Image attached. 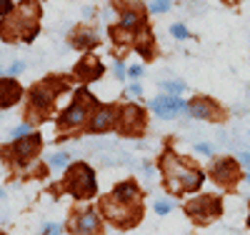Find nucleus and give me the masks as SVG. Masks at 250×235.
<instances>
[{
    "label": "nucleus",
    "mask_w": 250,
    "mask_h": 235,
    "mask_svg": "<svg viewBox=\"0 0 250 235\" xmlns=\"http://www.w3.org/2000/svg\"><path fill=\"white\" fill-rule=\"evenodd\" d=\"M240 160H243L245 165H250V155H248V153H243V155H240Z\"/></svg>",
    "instance_id": "2f4dec72"
},
{
    "label": "nucleus",
    "mask_w": 250,
    "mask_h": 235,
    "mask_svg": "<svg viewBox=\"0 0 250 235\" xmlns=\"http://www.w3.org/2000/svg\"><path fill=\"white\" fill-rule=\"evenodd\" d=\"M18 98H20V85L10 78L0 80V105H3V108H10L13 103H18Z\"/></svg>",
    "instance_id": "4468645a"
},
{
    "label": "nucleus",
    "mask_w": 250,
    "mask_h": 235,
    "mask_svg": "<svg viewBox=\"0 0 250 235\" xmlns=\"http://www.w3.org/2000/svg\"><path fill=\"white\" fill-rule=\"evenodd\" d=\"M143 23V15L138 10H128V13H123V20H120V28L123 30H133Z\"/></svg>",
    "instance_id": "6ab92c4d"
},
{
    "label": "nucleus",
    "mask_w": 250,
    "mask_h": 235,
    "mask_svg": "<svg viewBox=\"0 0 250 235\" xmlns=\"http://www.w3.org/2000/svg\"><path fill=\"white\" fill-rule=\"evenodd\" d=\"M160 170L165 175V185H168L170 193H193L203 185V173L198 168L188 165L183 158L165 153L160 158Z\"/></svg>",
    "instance_id": "f257e3e1"
},
{
    "label": "nucleus",
    "mask_w": 250,
    "mask_h": 235,
    "mask_svg": "<svg viewBox=\"0 0 250 235\" xmlns=\"http://www.w3.org/2000/svg\"><path fill=\"white\" fill-rule=\"evenodd\" d=\"M195 148H198L200 153H210V145H203V143H200V145H195Z\"/></svg>",
    "instance_id": "7c9ffc66"
},
{
    "label": "nucleus",
    "mask_w": 250,
    "mask_h": 235,
    "mask_svg": "<svg viewBox=\"0 0 250 235\" xmlns=\"http://www.w3.org/2000/svg\"><path fill=\"white\" fill-rule=\"evenodd\" d=\"M135 48L143 55H150V50H153V35H150V30H143L140 35H135Z\"/></svg>",
    "instance_id": "a211bd4d"
},
{
    "label": "nucleus",
    "mask_w": 250,
    "mask_h": 235,
    "mask_svg": "<svg viewBox=\"0 0 250 235\" xmlns=\"http://www.w3.org/2000/svg\"><path fill=\"white\" fill-rule=\"evenodd\" d=\"M248 225H250V218H248Z\"/></svg>",
    "instance_id": "72a5a7b5"
},
{
    "label": "nucleus",
    "mask_w": 250,
    "mask_h": 235,
    "mask_svg": "<svg viewBox=\"0 0 250 235\" xmlns=\"http://www.w3.org/2000/svg\"><path fill=\"white\" fill-rule=\"evenodd\" d=\"M13 8V3H10V0H0V15H3V13H8Z\"/></svg>",
    "instance_id": "a878e982"
},
{
    "label": "nucleus",
    "mask_w": 250,
    "mask_h": 235,
    "mask_svg": "<svg viewBox=\"0 0 250 235\" xmlns=\"http://www.w3.org/2000/svg\"><path fill=\"white\" fill-rule=\"evenodd\" d=\"M138 195H140V190L133 180H125V183L115 185V190H113V198H118L120 203H130V205L138 200Z\"/></svg>",
    "instance_id": "2eb2a0df"
},
{
    "label": "nucleus",
    "mask_w": 250,
    "mask_h": 235,
    "mask_svg": "<svg viewBox=\"0 0 250 235\" xmlns=\"http://www.w3.org/2000/svg\"><path fill=\"white\" fill-rule=\"evenodd\" d=\"M73 235H93L98 230V213L95 210H85L70 223Z\"/></svg>",
    "instance_id": "9b49d317"
},
{
    "label": "nucleus",
    "mask_w": 250,
    "mask_h": 235,
    "mask_svg": "<svg viewBox=\"0 0 250 235\" xmlns=\"http://www.w3.org/2000/svg\"><path fill=\"white\" fill-rule=\"evenodd\" d=\"M118 108L115 105H103V108L95 110L93 115V123H90V130L93 133H103V130H110V128L118 123Z\"/></svg>",
    "instance_id": "9d476101"
},
{
    "label": "nucleus",
    "mask_w": 250,
    "mask_h": 235,
    "mask_svg": "<svg viewBox=\"0 0 250 235\" xmlns=\"http://www.w3.org/2000/svg\"><path fill=\"white\" fill-rule=\"evenodd\" d=\"M150 8H153V13H165L170 8V0H153Z\"/></svg>",
    "instance_id": "5701e85b"
},
{
    "label": "nucleus",
    "mask_w": 250,
    "mask_h": 235,
    "mask_svg": "<svg viewBox=\"0 0 250 235\" xmlns=\"http://www.w3.org/2000/svg\"><path fill=\"white\" fill-rule=\"evenodd\" d=\"M23 68H25L23 63H13V65H10V70H8V73H10V75H15V73H20V70H23Z\"/></svg>",
    "instance_id": "c85d7f7f"
},
{
    "label": "nucleus",
    "mask_w": 250,
    "mask_h": 235,
    "mask_svg": "<svg viewBox=\"0 0 250 235\" xmlns=\"http://www.w3.org/2000/svg\"><path fill=\"white\" fill-rule=\"evenodd\" d=\"M50 165H53V168H65V165H68V155H65V153L50 155Z\"/></svg>",
    "instance_id": "4be33fe9"
},
{
    "label": "nucleus",
    "mask_w": 250,
    "mask_h": 235,
    "mask_svg": "<svg viewBox=\"0 0 250 235\" xmlns=\"http://www.w3.org/2000/svg\"><path fill=\"white\" fill-rule=\"evenodd\" d=\"M185 213L198 223H208V220L220 215V200L213 198V195H200V198H195L185 205Z\"/></svg>",
    "instance_id": "20e7f679"
},
{
    "label": "nucleus",
    "mask_w": 250,
    "mask_h": 235,
    "mask_svg": "<svg viewBox=\"0 0 250 235\" xmlns=\"http://www.w3.org/2000/svg\"><path fill=\"white\" fill-rule=\"evenodd\" d=\"M90 108H93V95L88 90H80L78 100L65 110V115H62V125H70V128L80 125L83 120H85V115L90 113Z\"/></svg>",
    "instance_id": "423d86ee"
},
{
    "label": "nucleus",
    "mask_w": 250,
    "mask_h": 235,
    "mask_svg": "<svg viewBox=\"0 0 250 235\" xmlns=\"http://www.w3.org/2000/svg\"><path fill=\"white\" fill-rule=\"evenodd\" d=\"M140 93H143V90H140V85H138V83H135V85H130V88H128V95H133V98H138Z\"/></svg>",
    "instance_id": "cd10ccee"
},
{
    "label": "nucleus",
    "mask_w": 250,
    "mask_h": 235,
    "mask_svg": "<svg viewBox=\"0 0 250 235\" xmlns=\"http://www.w3.org/2000/svg\"><path fill=\"white\" fill-rule=\"evenodd\" d=\"M150 110H153L155 115L165 118V120H170V118H175L178 113L188 110V103L180 100L178 95H160V98H153V100H150Z\"/></svg>",
    "instance_id": "39448f33"
},
{
    "label": "nucleus",
    "mask_w": 250,
    "mask_h": 235,
    "mask_svg": "<svg viewBox=\"0 0 250 235\" xmlns=\"http://www.w3.org/2000/svg\"><path fill=\"white\" fill-rule=\"evenodd\" d=\"M118 125L125 135H138L143 128H145V118H143V110L135 108V105H128V108L120 110V118H118Z\"/></svg>",
    "instance_id": "0eeeda50"
},
{
    "label": "nucleus",
    "mask_w": 250,
    "mask_h": 235,
    "mask_svg": "<svg viewBox=\"0 0 250 235\" xmlns=\"http://www.w3.org/2000/svg\"><path fill=\"white\" fill-rule=\"evenodd\" d=\"M173 210V203L170 200H155V213L158 215H165V213Z\"/></svg>",
    "instance_id": "412c9836"
},
{
    "label": "nucleus",
    "mask_w": 250,
    "mask_h": 235,
    "mask_svg": "<svg viewBox=\"0 0 250 235\" xmlns=\"http://www.w3.org/2000/svg\"><path fill=\"white\" fill-rule=\"evenodd\" d=\"M163 88L168 90L170 95H178V93L185 90V83H183V80H168V83H163Z\"/></svg>",
    "instance_id": "aec40b11"
},
{
    "label": "nucleus",
    "mask_w": 250,
    "mask_h": 235,
    "mask_svg": "<svg viewBox=\"0 0 250 235\" xmlns=\"http://www.w3.org/2000/svg\"><path fill=\"white\" fill-rule=\"evenodd\" d=\"M25 133H28V125H20V128H15V130H13V138L20 140V138H25Z\"/></svg>",
    "instance_id": "393cba45"
},
{
    "label": "nucleus",
    "mask_w": 250,
    "mask_h": 235,
    "mask_svg": "<svg viewBox=\"0 0 250 235\" xmlns=\"http://www.w3.org/2000/svg\"><path fill=\"white\" fill-rule=\"evenodd\" d=\"M75 73L80 75V78H85V80H93V78H98L100 73H103V65L95 60V58H85L80 63V65L75 68Z\"/></svg>",
    "instance_id": "dca6fc26"
},
{
    "label": "nucleus",
    "mask_w": 250,
    "mask_h": 235,
    "mask_svg": "<svg viewBox=\"0 0 250 235\" xmlns=\"http://www.w3.org/2000/svg\"><path fill=\"white\" fill-rule=\"evenodd\" d=\"M0 198H3V190H0Z\"/></svg>",
    "instance_id": "473e14b6"
},
{
    "label": "nucleus",
    "mask_w": 250,
    "mask_h": 235,
    "mask_svg": "<svg viewBox=\"0 0 250 235\" xmlns=\"http://www.w3.org/2000/svg\"><path fill=\"white\" fill-rule=\"evenodd\" d=\"M38 148H40V138H38V135L20 138V140H15V145H13V155L23 163V160H28V158H33V155L38 153Z\"/></svg>",
    "instance_id": "ddd939ff"
},
{
    "label": "nucleus",
    "mask_w": 250,
    "mask_h": 235,
    "mask_svg": "<svg viewBox=\"0 0 250 235\" xmlns=\"http://www.w3.org/2000/svg\"><path fill=\"white\" fill-rule=\"evenodd\" d=\"M103 213L118 225H133V223H138V215H140L138 208H133L130 203H120L113 195L103 200Z\"/></svg>",
    "instance_id": "7ed1b4c3"
},
{
    "label": "nucleus",
    "mask_w": 250,
    "mask_h": 235,
    "mask_svg": "<svg viewBox=\"0 0 250 235\" xmlns=\"http://www.w3.org/2000/svg\"><path fill=\"white\" fill-rule=\"evenodd\" d=\"M188 113L193 118H200V120H210L218 115V105L210 100V98H195L190 105H188Z\"/></svg>",
    "instance_id": "f8f14e48"
},
{
    "label": "nucleus",
    "mask_w": 250,
    "mask_h": 235,
    "mask_svg": "<svg viewBox=\"0 0 250 235\" xmlns=\"http://www.w3.org/2000/svg\"><path fill=\"white\" fill-rule=\"evenodd\" d=\"M58 90H62V83H55L53 78H50V80H43L40 85H35L33 93H30L33 105H38V108H48V105L53 103V98H55Z\"/></svg>",
    "instance_id": "1a4fd4ad"
},
{
    "label": "nucleus",
    "mask_w": 250,
    "mask_h": 235,
    "mask_svg": "<svg viewBox=\"0 0 250 235\" xmlns=\"http://www.w3.org/2000/svg\"><path fill=\"white\" fill-rule=\"evenodd\" d=\"M68 190L75 195V198H93L95 195V173L93 168L85 165V163H75L70 170H68V180H65Z\"/></svg>",
    "instance_id": "f03ea898"
},
{
    "label": "nucleus",
    "mask_w": 250,
    "mask_h": 235,
    "mask_svg": "<svg viewBox=\"0 0 250 235\" xmlns=\"http://www.w3.org/2000/svg\"><path fill=\"white\" fill-rule=\"evenodd\" d=\"M170 33H173L178 40H185V38H188V28H185V25H180V23H178V25H173V28H170Z\"/></svg>",
    "instance_id": "b1692460"
},
{
    "label": "nucleus",
    "mask_w": 250,
    "mask_h": 235,
    "mask_svg": "<svg viewBox=\"0 0 250 235\" xmlns=\"http://www.w3.org/2000/svg\"><path fill=\"white\" fill-rule=\"evenodd\" d=\"M48 235H60V225H50L48 228Z\"/></svg>",
    "instance_id": "c756f323"
},
{
    "label": "nucleus",
    "mask_w": 250,
    "mask_h": 235,
    "mask_svg": "<svg viewBox=\"0 0 250 235\" xmlns=\"http://www.w3.org/2000/svg\"><path fill=\"white\" fill-rule=\"evenodd\" d=\"M140 73H143V68H140V65H133V68L128 70V75H130L133 80H135V78H140Z\"/></svg>",
    "instance_id": "bb28decb"
},
{
    "label": "nucleus",
    "mask_w": 250,
    "mask_h": 235,
    "mask_svg": "<svg viewBox=\"0 0 250 235\" xmlns=\"http://www.w3.org/2000/svg\"><path fill=\"white\" fill-rule=\"evenodd\" d=\"M210 175L215 183L220 185H233L238 180V163L230 160V158H223V160H215L210 165Z\"/></svg>",
    "instance_id": "6e6552de"
},
{
    "label": "nucleus",
    "mask_w": 250,
    "mask_h": 235,
    "mask_svg": "<svg viewBox=\"0 0 250 235\" xmlns=\"http://www.w3.org/2000/svg\"><path fill=\"white\" fill-rule=\"evenodd\" d=\"M95 43H98V35L93 30H78V33H73V45L75 48H90V45H95Z\"/></svg>",
    "instance_id": "f3484780"
}]
</instances>
